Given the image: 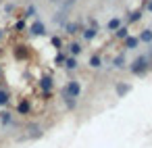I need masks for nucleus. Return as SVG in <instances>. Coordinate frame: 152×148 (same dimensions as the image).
<instances>
[{
	"instance_id": "f257e3e1",
	"label": "nucleus",
	"mask_w": 152,
	"mask_h": 148,
	"mask_svg": "<svg viewBox=\"0 0 152 148\" xmlns=\"http://www.w3.org/2000/svg\"><path fill=\"white\" fill-rule=\"evenodd\" d=\"M148 69H150V61H148V56L146 54H140L137 59H133L131 63H129V71L133 73V75H146L148 73Z\"/></svg>"
},
{
	"instance_id": "f03ea898",
	"label": "nucleus",
	"mask_w": 152,
	"mask_h": 148,
	"mask_svg": "<svg viewBox=\"0 0 152 148\" xmlns=\"http://www.w3.org/2000/svg\"><path fill=\"white\" fill-rule=\"evenodd\" d=\"M63 98H75V100H79V96H81V81L79 79H69L65 86H63Z\"/></svg>"
},
{
	"instance_id": "7ed1b4c3",
	"label": "nucleus",
	"mask_w": 152,
	"mask_h": 148,
	"mask_svg": "<svg viewBox=\"0 0 152 148\" xmlns=\"http://www.w3.org/2000/svg\"><path fill=\"white\" fill-rule=\"evenodd\" d=\"M25 136L21 138V140H38V138H42L44 136V131H42V125L40 123H29L27 127H25Z\"/></svg>"
},
{
	"instance_id": "20e7f679",
	"label": "nucleus",
	"mask_w": 152,
	"mask_h": 148,
	"mask_svg": "<svg viewBox=\"0 0 152 148\" xmlns=\"http://www.w3.org/2000/svg\"><path fill=\"white\" fill-rule=\"evenodd\" d=\"M13 56H15L17 61H29L31 50H29L27 44H17V46H13Z\"/></svg>"
},
{
	"instance_id": "39448f33",
	"label": "nucleus",
	"mask_w": 152,
	"mask_h": 148,
	"mask_svg": "<svg viewBox=\"0 0 152 148\" xmlns=\"http://www.w3.org/2000/svg\"><path fill=\"white\" fill-rule=\"evenodd\" d=\"M29 34H31V36H36V38H40V36H44V34H46V25H44L40 19H34V23L29 25Z\"/></svg>"
},
{
	"instance_id": "423d86ee",
	"label": "nucleus",
	"mask_w": 152,
	"mask_h": 148,
	"mask_svg": "<svg viewBox=\"0 0 152 148\" xmlns=\"http://www.w3.org/2000/svg\"><path fill=\"white\" fill-rule=\"evenodd\" d=\"M38 86H40L42 92H52V90H54V77H52V75H44V77L38 81Z\"/></svg>"
},
{
	"instance_id": "0eeeda50",
	"label": "nucleus",
	"mask_w": 152,
	"mask_h": 148,
	"mask_svg": "<svg viewBox=\"0 0 152 148\" xmlns=\"http://www.w3.org/2000/svg\"><path fill=\"white\" fill-rule=\"evenodd\" d=\"M0 125L2 127H9V125H15V117L11 111H4V108H0Z\"/></svg>"
},
{
	"instance_id": "6e6552de",
	"label": "nucleus",
	"mask_w": 152,
	"mask_h": 148,
	"mask_svg": "<svg viewBox=\"0 0 152 148\" xmlns=\"http://www.w3.org/2000/svg\"><path fill=\"white\" fill-rule=\"evenodd\" d=\"M17 115H23V117L31 115V102H29L27 98H23V100L17 102Z\"/></svg>"
},
{
	"instance_id": "1a4fd4ad",
	"label": "nucleus",
	"mask_w": 152,
	"mask_h": 148,
	"mask_svg": "<svg viewBox=\"0 0 152 148\" xmlns=\"http://www.w3.org/2000/svg\"><path fill=\"white\" fill-rule=\"evenodd\" d=\"M140 46V38L137 36H127L125 40H123V48L125 50H135Z\"/></svg>"
},
{
	"instance_id": "9d476101",
	"label": "nucleus",
	"mask_w": 152,
	"mask_h": 148,
	"mask_svg": "<svg viewBox=\"0 0 152 148\" xmlns=\"http://www.w3.org/2000/svg\"><path fill=\"white\" fill-rule=\"evenodd\" d=\"M81 52H83L81 42H71V44H67V54H71V56H79Z\"/></svg>"
},
{
	"instance_id": "9b49d317",
	"label": "nucleus",
	"mask_w": 152,
	"mask_h": 148,
	"mask_svg": "<svg viewBox=\"0 0 152 148\" xmlns=\"http://www.w3.org/2000/svg\"><path fill=\"white\" fill-rule=\"evenodd\" d=\"M96 36H98V27H83V29H81V38H83L86 42H92Z\"/></svg>"
},
{
	"instance_id": "f8f14e48",
	"label": "nucleus",
	"mask_w": 152,
	"mask_h": 148,
	"mask_svg": "<svg viewBox=\"0 0 152 148\" xmlns=\"http://www.w3.org/2000/svg\"><path fill=\"white\" fill-rule=\"evenodd\" d=\"M113 67H115V69H127V59H125V52H119V54L113 59Z\"/></svg>"
},
{
	"instance_id": "ddd939ff",
	"label": "nucleus",
	"mask_w": 152,
	"mask_h": 148,
	"mask_svg": "<svg viewBox=\"0 0 152 148\" xmlns=\"http://www.w3.org/2000/svg\"><path fill=\"white\" fill-rule=\"evenodd\" d=\"M67 71H75L77 67H79V63H77V56H71V54H67V59H65V65H63Z\"/></svg>"
},
{
	"instance_id": "4468645a",
	"label": "nucleus",
	"mask_w": 152,
	"mask_h": 148,
	"mask_svg": "<svg viewBox=\"0 0 152 148\" xmlns=\"http://www.w3.org/2000/svg\"><path fill=\"white\" fill-rule=\"evenodd\" d=\"M129 90H131V86H129V84H123V81H119V84L115 86V92H117V96H119V98H123Z\"/></svg>"
},
{
	"instance_id": "2eb2a0df",
	"label": "nucleus",
	"mask_w": 152,
	"mask_h": 148,
	"mask_svg": "<svg viewBox=\"0 0 152 148\" xmlns=\"http://www.w3.org/2000/svg\"><path fill=\"white\" fill-rule=\"evenodd\" d=\"M9 102H11V92L4 90V88H0V108H4Z\"/></svg>"
},
{
	"instance_id": "dca6fc26",
	"label": "nucleus",
	"mask_w": 152,
	"mask_h": 148,
	"mask_svg": "<svg viewBox=\"0 0 152 148\" xmlns=\"http://www.w3.org/2000/svg\"><path fill=\"white\" fill-rule=\"evenodd\" d=\"M121 25H123V21H121V19H119V17H113V19H110V21H108V23H106V29H108V32H113V34H115V32H117V29H119V27H121Z\"/></svg>"
},
{
	"instance_id": "f3484780",
	"label": "nucleus",
	"mask_w": 152,
	"mask_h": 148,
	"mask_svg": "<svg viewBox=\"0 0 152 148\" xmlns=\"http://www.w3.org/2000/svg\"><path fill=\"white\" fill-rule=\"evenodd\" d=\"M88 65H90L92 69H100V67H102V56H100V54H92L90 61H88Z\"/></svg>"
},
{
	"instance_id": "a211bd4d",
	"label": "nucleus",
	"mask_w": 152,
	"mask_h": 148,
	"mask_svg": "<svg viewBox=\"0 0 152 148\" xmlns=\"http://www.w3.org/2000/svg\"><path fill=\"white\" fill-rule=\"evenodd\" d=\"M137 38H140V44H152V29H144Z\"/></svg>"
},
{
	"instance_id": "6ab92c4d",
	"label": "nucleus",
	"mask_w": 152,
	"mask_h": 148,
	"mask_svg": "<svg viewBox=\"0 0 152 148\" xmlns=\"http://www.w3.org/2000/svg\"><path fill=\"white\" fill-rule=\"evenodd\" d=\"M36 19L38 17V7L36 4H31V7H27V11H25V15H23V19Z\"/></svg>"
},
{
	"instance_id": "aec40b11",
	"label": "nucleus",
	"mask_w": 152,
	"mask_h": 148,
	"mask_svg": "<svg viewBox=\"0 0 152 148\" xmlns=\"http://www.w3.org/2000/svg\"><path fill=\"white\" fill-rule=\"evenodd\" d=\"M63 29H65L69 36H73V34H77V32H79V25H77V23H65V25H63Z\"/></svg>"
},
{
	"instance_id": "412c9836",
	"label": "nucleus",
	"mask_w": 152,
	"mask_h": 148,
	"mask_svg": "<svg viewBox=\"0 0 152 148\" xmlns=\"http://www.w3.org/2000/svg\"><path fill=\"white\" fill-rule=\"evenodd\" d=\"M140 19H142V11H140V9H137V11H131V13H129V17H127V21H129V23H137Z\"/></svg>"
},
{
	"instance_id": "4be33fe9",
	"label": "nucleus",
	"mask_w": 152,
	"mask_h": 148,
	"mask_svg": "<svg viewBox=\"0 0 152 148\" xmlns=\"http://www.w3.org/2000/svg\"><path fill=\"white\" fill-rule=\"evenodd\" d=\"M115 36H117V40H125V38L129 36V29H127L125 25H121V27H119V29L115 32Z\"/></svg>"
},
{
	"instance_id": "5701e85b",
	"label": "nucleus",
	"mask_w": 152,
	"mask_h": 148,
	"mask_svg": "<svg viewBox=\"0 0 152 148\" xmlns=\"http://www.w3.org/2000/svg\"><path fill=\"white\" fill-rule=\"evenodd\" d=\"M63 100H65L67 111H75V108H77V102H79V100H75V98H63Z\"/></svg>"
},
{
	"instance_id": "b1692460",
	"label": "nucleus",
	"mask_w": 152,
	"mask_h": 148,
	"mask_svg": "<svg viewBox=\"0 0 152 148\" xmlns=\"http://www.w3.org/2000/svg\"><path fill=\"white\" fill-rule=\"evenodd\" d=\"M65 59H67V54H65L63 50H58V54L54 56V65H58V67H63V65H65Z\"/></svg>"
},
{
	"instance_id": "393cba45",
	"label": "nucleus",
	"mask_w": 152,
	"mask_h": 148,
	"mask_svg": "<svg viewBox=\"0 0 152 148\" xmlns=\"http://www.w3.org/2000/svg\"><path fill=\"white\" fill-rule=\"evenodd\" d=\"M75 4H77V0H63V2H61V9H63V11H71Z\"/></svg>"
},
{
	"instance_id": "a878e982",
	"label": "nucleus",
	"mask_w": 152,
	"mask_h": 148,
	"mask_svg": "<svg viewBox=\"0 0 152 148\" xmlns=\"http://www.w3.org/2000/svg\"><path fill=\"white\" fill-rule=\"evenodd\" d=\"M50 42H52V46H54L56 50H63V40H61L58 36H52V38H50Z\"/></svg>"
},
{
	"instance_id": "bb28decb",
	"label": "nucleus",
	"mask_w": 152,
	"mask_h": 148,
	"mask_svg": "<svg viewBox=\"0 0 152 148\" xmlns=\"http://www.w3.org/2000/svg\"><path fill=\"white\" fill-rule=\"evenodd\" d=\"M25 27H27V25H25V19H19V21L13 25V29H15V32H23Z\"/></svg>"
},
{
	"instance_id": "cd10ccee",
	"label": "nucleus",
	"mask_w": 152,
	"mask_h": 148,
	"mask_svg": "<svg viewBox=\"0 0 152 148\" xmlns=\"http://www.w3.org/2000/svg\"><path fill=\"white\" fill-rule=\"evenodd\" d=\"M52 98V92H42V100H50Z\"/></svg>"
},
{
	"instance_id": "c85d7f7f",
	"label": "nucleus",
	"mask_w": 152,
	"mask_h": 148,
	"mask_svg": "<svg viewBox=\"0 0 152 148\" xmlns=\"http://www.w3.org/2000/svg\"><path fill=\"white\" fill-rule=\"evenodd\" d=\"M148 46H150V50H148V54H146V56H148V61L152 63V44H148Z\"/></svg>"
},
{
	"instance_id": "c756f323",
	"label": "nucleus",
	"mask_w": 152,
	"mask_h": 148,
	"mask_svg": "<svg viewBox=\"0 0 152 148\" xmlns=\"http://www.w3.org/2000/svg\"><path fill=\"white\" fill-rule=\"evenodd\" d=\"M146 9H148V11L152 13V0H146Z\"/></svg>"
},
{
	"instance_id": "7c9ffc66",
	"label": "nucleus",
	"mask_w": 152,
	"mask_h": 148,
	"mask_svg": "<svg viewBox=\"0 0 152 148\" xmlns=\"http://www.w3.org/2000/svg\"><path fill=\"white\" fill-rule=\"evenodd\" d=\"M48 2H52V4H61L63 0H48Z\"/></svg>"
},
{
	"instance_id": "2f4dec72",
	"label": "nucleus",
	"mask_w": 152,
	"mask_h": 148,
	"mask_svg": "<svg viewBox=\"0 0 152 148\" xmlns=\"http://www.w3.org/2000/svg\"><path fill=\"white\" fill-rule=\"evenodd\" d=\"M2 38H4V32H2V29H0V42H2Z\"/></svg>"
},
{
	"instance_id": "473e14b6",
	"label": "nucleus",
	"mask_w": 152,
	"mask_h": 148,
	"mask_svg": "<svg viewBox=\"0 0 152 148\" xmlns=\"http://www.w3.org/2000/svg\"><path fill=\"white\" fill-rule=\"evenodd\" d=\"M0 77H2V67H0Z\"/></svg>"
},
{
	"instance_id": "72a5a7b5",
	"label": "nucleus",
	"mask_w": 152,
	"mask_h": 148,
	"mask_svg": "<svg viewBox=\"0 0 152 148\" xmlns=\"http://www.w3.org/2000/svg\"><path fill=\"white\" fill-rule=\"evenodd\" d=\"M0 2H2V0H0Z\"/></svg>"
}]
</instances>
